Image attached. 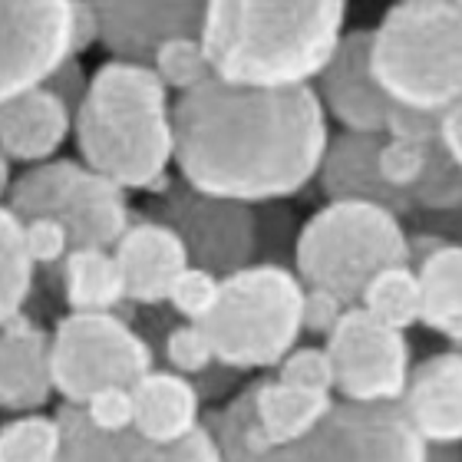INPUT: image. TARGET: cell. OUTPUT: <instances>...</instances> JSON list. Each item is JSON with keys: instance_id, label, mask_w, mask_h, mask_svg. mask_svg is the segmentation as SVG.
<instances>
[{"instance_id": "6da1fadb", "label": "cell", "mask_w": 462, "mask_h": 462, "mask_svg": "<svg viewBox=\"0 0 462 462\" xmlns=\"http://www.w3.org/2000/svg\"><path fill=\"white\" fill-rule=\"evenodd\" d=\"M169 125L182 182L251 208L298 195L330 139L314 83L258 89L212 77L169 103Z\"/></svg>"}, {"instance_id": "d6a6232c", "label": "cell", "mask_w": 462, "mask_h": 462, "mask_svg": "<svg viewBox=\"0 0 462 462\" xmlns=\"http://www.w3.org/2000/svg\"><path fill=\"white\" fill-rule=\"evenodd\" d=\"M376 169H380V179L390 189L410 192L426 169V149L410 143H396V139H383L380 143V155H376Z\"/></svg>"}, {"instance_id": "d6986e66", "label": "cell", "mask_w": 462, "mask_h": 462, "mask_svg": "<svg viewBox=\"0 0 462 462\" xmlns=\"http://www.w3.org/2000/svg\"><path fill=\"white\" fill-rule=\"evenodd\" d=\"M50 396V337L20 310L0 328V410L27 416L47 406Z\"/></svg>"}, {"instance_id": "f1b7e54d", "label": "cell", "mask_w": 462, "mask_h": 462, "mask_svg": "<svg viewBox=\"0 0 462 462\" xmlns=\"http://www.w3.org/2000/svg\"><path fill=\"white\" fill-rule=\"evenodd\" d=\"M410 195H413L416 208L456 212L462 199L459 162H453L439 145L426 149V169H423V175H420V182L410 189Z\"/></svg>"}, {"instance_id": "f35d334b", "label": "cell", "mask_w": 462, "mask_h": 462, "mask_svg": "<svg viewBox=\"0 0 462 462\" xmlns=\"http://www.w3.org/2000/svg\"><path fill=\"white\" fill-rule=\"evenodd\" d=\"M97 7L93 4H69V57H77L83 50L97 43Z\"/></svg>"}, {"instance_id": "30bf717a", "label": "cell", "mask_w": 462, "mask_h": 462, "mask_svg": "<svg viewBox=\"0 0 462 462\" xmlns=\"http://www.w3.org/2000/svg\"><path fill=\"white\" fill-rule=\"evenodd\" d=\"M149 222H159L182 241L189 268L208 271L222 281L251 268L258 258V215L251 205L225 202L189 189L182 179L149 205Z\"/></svg>"}, {"instance_id": "f546056e", "label": "cell", "mask_w": 462, "mask_h": 462, "mask_svg": "<svg viewBox=\"0 0 462 462\" xmlns=\"http://www.w3.org/2000/svg\"><path fill=\"white\" fill-rule=\"evenodd\" d=\"M274 380L304 393L334 396V370H330L328 350L324 346H294L278 364Z\"/></svg>"}, {"instance_id": "52a82bcc", "label": "cell", "mask_w": 462, "mask_h": 462, "mask_svg": "<svg viewBox=\"0 0 462 462\" xmlns=\"http://www.w3.org/2000/svg\"><path fill=\"white\" fill-rule=\"evenodd\" d=\"M304 288L291 268L251 264L218 284V300L199 324L215 364L271 370L298 346Z\"/></svg>"}, {"instance_id": "44dd1931", "label": "cell", "mask_w": 462, "mask_h": 462, "mask_svg": "<svg viewBox=\"0 0 462 462\" xmlns=\"http://www.w3.org/2000/svg\"><path fill=\"white\" fill-rule=\"evenodd\" d=\"M133 430L152 443H175L202 426V396L189 376L152 370L129 386Z\"/></svg>"}, {"instance_id": "484cf974", "label": "cell", "mask_w": 462, "mask_h": 462, "mask_svg": "<svg viewBox=\"0 0 462 462\" xmlns=\"http://www.w3.org/2000/svg\"><path fill=\"white\" fill-rule=\"evenodd\" d=\"M30 288H33V264L23 251L20 222L0 202V328L23 310Z\"/></svg>"}, {"instance_id": "83f0119b", "label": "cell", "mask_w": 462, "mask_h": 462, "mask_svg": "<svg viewBox=\"0 0 462 462\" xmlns=\"http://www.w3.org/2000/svg\"><path fill=\"white\" fill-rule=\"evenodd\" d=\"M149 69H152L155 79H159L165 89H175L179 97L195 87H202L205 79H212V67H208V60H205L199 37L169 40L165 47H159V53L152 57Z\"/></svg>"}, {"instance_id": "8d00e7d4", "label": "cell", "mask_w": 462, "mask_h": 462, "mask_svg": "<svg viewBox=\"0 0 462 462\" xmlns=\"http://www.w3.org/2000/svg\"><path fill=\"white\" fill-rule=\"evenodd\" d=\"M346 310L334 294L318 288H304L300 298V330H308L314 337H330V330L337 328V320L344 318Z\"/></svg>"}, {"instance_id": "277c9868", "label": "cell", "mask_w": 462, "mask_h": 462, "mask_svg": "<svg viewBox=\"0 0 462 462\" xmlns=\"http://www.w3.org/2000/svg\"><path fill=\"white\" fill-rule=\"evenodd\" d=\"M69 133L89 172L145 192L172 162L169 89L149 67L109 60L89 77Z\"/></svg>"}, {"instance_id": "e575fe53", "label": "cell", "mask_w": 462, "mask_h": 462, "mask_svg": "<svg viewBox=\"0 0 462 462\" xmlns=\"http://www.w3.org/2000/svg\"><path fill=\"white\" fill-rule=\"evenodd\" d=\"M83 413L99 433H123L133 430V396L129 386H106L83 403Z\"/></svg>"}, {"instance_id": "e0dca14e", "label": "cell", "mask_w": 462, "mask_h": 462, "mask_svg": "<svg viewBox=\"0 0 462 462\" xmlns=\"http://www.w3.org/2000/svg\"><path fill=\"white\" fill-rule=\"evenodd\" d=\"M406 420L423 443H459L462 436V360L456 350L410 366L403 396Z\"/></svg>"}, {"instance_id": "603a6c76", "label": "cell", "mask_w": 462, "mask_h": 462, "mask_svg": "<svg viewBox=\"0 0 462 462\" xmlns=\"http://www.w3.org/2000/svg\"><path fill=\"white\" fill-rule=\"evenodd\" d=\"M334 396L304 393L294 386L278 383L274 376L254 380V423L268 446H284L300 439L320 423Z\"/></svg>"}, {"instance_id": "d4e9b609", "label": "cell", "mask_w": 462, "mask_h": 462, "mask_svg": "<svg viewBox=\"0 0 462 462\" xmlns=\"http://www.w3.org/2000/svg\"><path fill=\"white\" fill-rule=\"evenodd\" d=\"M360 310H366L376 324L406 334L410 328L420 324V284H416V271L406 264L380 271L370 284H366Z\"/></svg>"}, {"instance_id": "d590c367", "label": "cell", "mask_w": 462, "mask_h": 462, "mask_svg": "<svg viewBox=\"0 0 462 462\" xmlns=\"http://www.w3.org/2000/svg\"><path fill=\"white\" fill-rule=\"evenodd\" d=\"M436 123H439V113H423V109L396 106L393 103V109L386 116L383 139L420 145V149H433V145H439L436 143Z\"/></svg>"}, {"instance_id": "cb8c5ba5", "label": "cell", "mask_w": 462, "mask_h": 462, "mask_svg": "<svg viewBox=\"0 0 462 462\" xmlns=\"http://www.w3.org/2000/svg\"><path fill=\"white\" fill-rule=\"evenodd\" d=\"M63 294L73 314H113L125 300L113 251H69L63 258Z\"/></svg>"}, {"instance_id": "74e56055", "label": "cell", "mask_w": 462, "mask_h": 462, "mask_svg": "<svg viewBox=\"0 0 462 462\" xmlns=\"http://www.w3.org/2000/svg\"><path fill=\"white\" fill-rule=\"evenodd\" d=\"M87 87H89V79H87V73H83V67H79L77 57L63 60V63L47 77V83H43V89H50V93L67 106L69 116L79 109V103L87 97Z\"/></svg>"}, {"instance_id": "4dcf8cb0", "label": "cell", "mask_w": 462, "mask_h": 462, "mask_svg": "<svg viewBox=\"0 0 462 462\" xmlns=\"http://www.w3.org/2000/svg\"><path fill=\"white\" fill-rule=\"evenodd\" d=\"M218 284L222 281L208 274V271H199V268H185L179 278L172 281V288H169V304L175 308V314H182L189 324H202L208 318V310L215 308V300H218Z\"/></svg>"}, {"instance_id": "4316f807", "label": "cell", "mask_w": 462, "mask_h": 462, "mask_svg": "<svg viewBox=\"0 0 462 462\" xmlns=\"http://www.w3.org/2000/svg\"><path fill=\"white\" fill-rule=\"evenodd\" d=\"M60 426L53 416L27 413L0 426V462H57Z\"/></svg>"}, {"instance_id": "9a60e30c", "label": "cell", "mask_w": 462, "mask_h": 462, "mask_svg": "<svg viewBox=\"0 0 462 462\" xmlns=\"http://www.w3.org/2000/svg\"><path fill=\"white\" fill-rule=\"evenodd\" d=\"M97 7V43L116 63L149 67L159 47L179 37H199L205 4H93Z\"/></svg>"}, {"instance_id": "60d3db41", "label": "cell", "mask_w": 462, "mask_h": 462, "mask_svg": "<svg viewBox=\"0 0 462 462\" xmlns=\"http://www.w3.org/2000/svg\"><path fill=\"white\" fill-rule=\"evenodd\" d=\"M423 462H462L459 443H426Z\"/></svg>"}, {"instance_id": "5bb4252c", "label": "cell", "mask_w": 462, "mask_h": 462, "mask_svg": "<svg viewBox=\"0 0 462 462\" xmlns=\"http://www.w3.org/2000/svg\"><path fill=\"white\" fill-rule=\"evenodd\" d=\"M314 93L324 113L344 125V133L383 135L393 103L370 73V30H350L340 37L328 67L320 69Z\"/></svg>"}, {"instance_id": "2e32d148", "label": "cell", "mask_w": 462, "mask_h": 462, "mask_svg": "<svg viewBox=\"0 0 462 462\" xmlns=\"http://www.w3.org/2000/svg\"><path fill=\"white\" fill-rule=\"evenodd\" d=\"M383 135H356L337 133L328 139V149L320 155L318 179L328 202H364L386 208L390 215H416V202L410 192L390 189L380 179L376 155H380Z\"/></svg>"}, {"instance_id": "ffe728a7", "label": "cell", "mask_w": 462, "mask_h": 462, "mask_svg": "<svg viewBox=\"0 0 462 462\" xmlns=\"http://www.w3.org/2000/svg\"><path fill=\"white\" fill-rule=\"evenodd\" d=\"M69 129L73 116L43 87L0 103V152L7 162H50L69 139Z\"/></svg>"}, {"instance_id": "7402d4cb", "label": "cell", "mask_w": 462, "mask_h": 462, "mask_svg": "<svg viewBox=\"0 0 462 462\" xmlns=\"http://www.w3.org/2000/svg\"><path fill=\"white\" fill-rule=\"evenodd\" d=\"M420 324L459 344L462 337V251L456 241L436 248L416 264Z\"/></svg>"}, {"instance_id": "7a4b0ae2", "label": "cell", "mask_w": 462, "mask_h": 462, "mask_svg": "<svg viewBox=\"0 0 462 462\" xmlns=\"http://www.w3.org/2000/svg\"><path fill=\"white\" fill-rule=\"evenodd\" d=\"M344 23L346 4L340 0H222L205 4L199 43L212 77L231 87H310L344 37Z\"/></svg>"}, {"instance_id": "ab89813d", "label": "cell", "mask_w": 462, "mask_h": 462, "mask_svg": "<svg viewBox=\"0 0 462 462\" xmlns=\"http://www.w3.org/2000/svg\"><path fill=\"white\" fill-rule=\"evenodd\" d=\"M436 143L453 162H462V99L439 109V123H436Z\"/></svg>"}, {"instance_id": "ba28073f", "label": "cell", "mask_w": 462, "mask_h": 462, "mask_svg": "<svg viewBox=\"0 0 462 462\" xmlns=\"http://www.w3.org/2000/svg\"><path fill=\"white\" fill-rule=\"evenodd\" d=\"M4 205L20 225L33 218L63 222L69 251H113L129 228L125 189L73 159L30 165L23 175L10 179Z\"/></svg>"}, {"instance_id": "836d02e7", "label": "cell", "mask_w": 462, "mask_h": 462, "mask_svg": "<svg viewBox=\"0 0 462 462\" xmlns=\"http://www.w3.org/2000/svg\"><path fill=\"white\" fill-rule=\"evenodd\" d=\"M20 238L30 264H60L69 254V235L57 218H33L20 225Z\"/></svg>"}, {"instance_id": "3957f363", "label": "cell", "mask_w": 462, "mask_h": 462, "mask_svg": "<svg viewBox=\"0 0 462 462\" xmlns=\"http://www.w3.org/2000/svg\"><path fill=\"white\" fill-rule=\"evenodd\" d=\"M225 462H423V439L406 420L400 400L354 403L334 396L320 423L294 443L268 446L254 423V380L222 410L202 413Z\"/></svg>"}, {"instance_id": "8fae6325", "label": "cell", "mask_w": 462, "mask_h": 462, "mask_svg": "<svg viewBox=\"0 0 462 462\" xmlns=\"http://www.w3.org/2000/svg\"><path fill=\"white\" fill-rule=\"evenodd\" d=\"M334 396L354 403H393L410 376L406 334L376 324L366 310L350 308L328 337Z\"/></svg>"}, {"instance_id": "7c38bea8", "label": "cell", "mask_w": 462, "mask_h": 462, "mask_svg": "<svg viewBox=\"0 0 462 462\" xmlns=\"http://www.w3.org/2000/svg\"><path fill=\"white\" fill-rule=\"evenodd\" d=\"M69 60V4H0V103L37 89Z\"/></svg>"}, {"instance_id": "9c48e42d", "label": "cell", "mask_w": 462, "mask_h": 462, "mask_svg": "<svg viewBox=\"0 0 462 462\" xmlns=\"http://www.w3.org/2000/svg\"><path fill=\"white\" fill-rule=\"evenodd\" d=\"M152 374V346L116 314H69L50 334V380L63 403L83 406L106 386Z\"/></svg>"}, {"instance_id": "4fadbf2b", "label": "cell", "mask_w": 462, "mask_h": 462, "mask_svg": "<svg viewBox=\"0 0 462 462\" xmlns=\"http://www.w3.org/2000/svg\"><path fill=\"white\" fill-rule=\"evenodd\" d=\"M53 420L63 436L57 462H225L205 426L175 443H152L135 430L99 433L87 420L83 406L73 403L60 406Z\"/></svg>"}, {"instance_id": "b9f144b4", "label": "cell", "mask_w": 462, "mask_h": 462, "mask_svg": "<svg viewBox=\"0 0 462 462\" xmlns=\"http://www.w3.org/2000/svg\"><path fill=\"white\" fill-rule=\"evenodd\" d=\"M7 189H10V162L4 159V152H0V202H4Z\"/></svg>"}, {"instance_id": "ac0fdd59", "label": "cell", "mask_w": 462, "mask_h": 462, "mask_svg": "<svg viewBox=\"0 0 462 462\" xmlns=\"http://www.w3.org/2000/svg\"><path fill=\"white\" fill-rule=\"evenodd\" d=\"M116 268L123 278L125 300L139 308H155L169 298L172 281L189 268L182 241L159 222H135L123 231L113 248Z\"/></svg>"}, {"instance_id": "1f68e13d", "label": "cell", "mask_w": 462, "mask_h": 462, "mask_svg": "<svg viewBox=\"0 0 462 462\" xmlns=\"http://www.w3.org/2000/svg\"><path fill=\"white\" fill-rule=\"evenodd\" d=\"M165 360L172 364V370L179 376H202L205 370L215 366V354L205 334L199 330V324H182L165 334Z\"/></svg>"}, {"instance_id": "5b68a950", "label": "cell", "mask_w": 462, "mask_h": 462, "mask_svg": "<svg viewBox=\"0 0 462 462\" xmlns=\"http://www.w3.org/2000/svg\"><path fill=\"white\" fill-rule=\"evenodd\" d=\"M370 73L390 103L439 113L462 97V7L406 0L370 30Z\"/></svg>"}, {"instance_id": "8992f818", "label": "cell", "mask_w": 462, "mask_h": 462, "mask_svg": "<svg viewBox=\"0 0 462 462\" xmlns=\"http://www.w3.org/2000/svg\"><path fill=\"white\" fill-rule=\"evenodd\" d=\"M396 264H406V228L376 205L328 202L294 238L300 288L328 291L344 308H360L366 284Z\"/></svg>"}]
</instances>
